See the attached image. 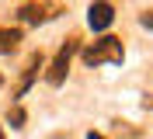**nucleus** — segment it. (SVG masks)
Segmentation results:
<instances>
[{
	"mask_svg": "<svg viewBox=\"0 0 153 139\" xmlns=\"http://www.w3.org/2000/svg\"><path fill=\"white\" fill-rule=\"evenodd\" d=\"M122 38H115V35H105V38H97V42H91V45L84 49V63L87 66H101V63H122Z\"/></svg>",
	"mask_w": 153,
	"mask_h": 139,
	"instance_id": "obj_1",
	"label": "nucleus"
},
{
	"mask_svg": "<svg viewBox=\"0 0 153 139\" xmlns=\"http://www.w3.org/2000/svg\"><path fill=\"white\" fill-rule=\"evenodd\" d=\"M76 49H80V38L73 35V38H70V42H66V45H63V49H59V52H56V59L49 63V70H45V80L52 83V87H59V83L66 80L70 59H73V52H76Z\"/></svg>",
	"mask_w": 153,
	"mask_h": 139,
	"instance_id": "obj_2",
	"label": "nucleus"
},
{
	"mask_svg": "<svg viewBox=\"0 0 153 139\" xmlns=\"http://www.w3.org/2000/svg\"><path fill=\"white\" fill-rule=\"evenodd\" d=\"M56 14H59V7H49V4H21L18 7V18L25 25H38V21H49Z\"/></svg>",
	"mask_w": 153,
	"mask_h": 139,
	"instance_id": "obj_3",
	"label": "nucleus"
},
{
	"mask_svg": "<svg viewBox=\"0 0 153 139\" xmlns=\"http://www.w3.org/2000/svg\"><path fill=\"white\" fill-rule=\"evenodd\" d=\"M87 21H91V28H94V31H105V28L115 21V7H111V4H91Z\"/></svg>",
	"mask_w": 153,
	"mask_h": 139,
	"instance_id": "obj_4",
	"label": "nucleus"
},
{
	"mask_svg": "<svg viewBox=\"0 0 153 139\" xmlns=\"http://www.w3.org/2000/svg\"><path fill=\"white\" fill-rule=\"evenodd\" d=\"M38 70H42V52H31L28 56V66H25V77H21V83H18V94H25L31 87V80H35Z\"/></svg>",
	"mask_w": 153,
	"mask_h": 139,
	"instance_id": "obj_5",
	"label": "nucleus"
},
{
	"mask_svg": "<svg viewBox=\"0 0 153 139\" xmlns=\"http://www.w3.org/2000/svg\"><path fill=\"white\" fill-rule=\"evenodd\" d=\"M21 42V31L18 28H0V52H14Z\"/></svg>",
	"mask_w": 153,
	"mask_h": 139,
	"instance_id": "obj_6",
	"label": "nucleus"
},
{
	"mask_svg": "<svg viewBox=\"0 0 153 139\" xmlns=\"http://www.w3.org/2000/svg\"><path fill=\"white\" fill-rule=\"evenodd\" d=\"M10 122H14V129H21V125H25V111H21V108H10Z\"/></svg>",
	"mask_w": 153,
	"mask_h": 139,
	"instance_id": "obj_7",
	"label": "nucleus"
},
{
	"mask_svg": "<svg viewBox=\"0 0 153 139\" xmlns=\"http://www.w3.org/2000/svg\"><path fill=\"white\" fill-rule=\"evenodd\" d=\"M143 25H146V28H153V10H146V14H143Z\"/></svg>",
	"mask_w": 153,
	"mask_h": 139,
	"instance_id": "obj_8",
	"label": "nucleus"
},
{
	"mask_svg": "<svg viewBox=\"0 0 153 139\" xmlns=\"http://www.w3.org/2000/svg\"><path fill=\"white\" fill-rule=\"evenodd\" d=\"M87 139H105V136H101V132H91V136H87Z\"/></svg>",
	"mask_w": 153,
	"mask_h": 139,
	"instance_id": "obj_9",
	"label": "nucleus"
},
{
	"mask_svg": "<svg viewBox=\"0 0 153 139\" xmlns=\"http://www.w3.org/2000/svg\"><path fill=\"white\" fill-rule=\"evenodd\" d=\"M0 139H4V132H0Z\"/></svg>",
	"mask_w": 153,
	"mask_h": 139,
	"instance_id": "obj_10",
	"label": "nucleus"
},
{
	"mask_svg": "<svg viewBox=\"0 0 153 139\" xmlns=\"http://www.w3.org/2000/svg\"><path fill=\"white\" fill-rule=\"evenodd\" d=\"M0 83H4V80H0Z\"/></svg>",
	"mask_w": 153,
	"mask_h": 139,
	"instance_id": "obj_11",
	"label": "nucleus"
}]
</instances>
